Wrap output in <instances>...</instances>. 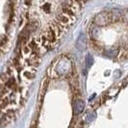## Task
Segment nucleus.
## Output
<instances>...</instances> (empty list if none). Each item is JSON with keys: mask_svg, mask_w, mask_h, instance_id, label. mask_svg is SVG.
Returning <instances> with one entry per match:
<instances>
[{"mask_svg": "<svg viewBox=\"0 0 128 128\" xmlns=\"http://www.w3.org/2000/svg\"><path fill=\"white\" fill-rule=\"evenodd\" d=\"M109 22H111L110 14L106 13V12L98 14H96V18H94V23L97 26H105L107 25Z\"/></svg>", "mask_w": 128, "mask_h": 128, "instance_id": "1", "label": "nucleus"}, {"mask_svg": "<svg viewBox=\"0 0 128 128\" xmlns=\"http://www.w3.org/2000/svg\"><path fill=\"white\" fill-rule=\"evenodd\" d=\"M14 111H10L6 113L5 115L3 116L1 118H0V128H3L7 126L10 122H12L14 118Z\"/></svg>", "mask_w": 128, "mask_h": 128, "instance_id": "2", "label": "nucleus"}, {"mask_svg": "<svg viewBox=\"0 0 128 128\" xmlns=\"http://www.w3.org/2000/svg\"><path fill=\"white\" fill-rule=\"evenodd\" d=\"M84 107H85V104L82 100L80 99H77L75 103H74V112L75 114H80L82 113V111L84 110Z\"/></svg>", "mask_w": 128, "mask_h": 128, "instance_id": "3", "label": "nucleus"}, {"mask_svg": "<svg viewBox=\"0 0 128 128\" xmlns=\"http://www.w3.org/2000/svg\"><path fill=\"white\" fill-rule=\"evenodd\" d=\"M110 19L111 21H118L122 18V13L118 10H114L112 12H110Z\"/></svg>", "mask_w": 128, "mask_h": 128, "instance_id": "4", "label": "nucleus"}, {"mask_svg": "<svg viewBox=\"0 0 128 128\" xmlns=\"http://www.w3.org/2000/svg\"><path fill=\"white\" fill-rule=\"evenodd\" d=\"M76 45L81 51L86 48V38H85V37H84L83 35H81V36L79 37V38L77 40Z\"/></svg>", "mask_w": 128, "mask_h": 128, "instance_id": "5", "label": "nucleus"}, {"mask_svg": "<svg viewBox=\"0 0 128 128\" xmlns=\"http://www.w3.org/2000/svg\"><path fill=\"white\" fill-rule=\"evenodd\" d=\"M24 76L26 78H28V79H32L33 77L35 76V70H30L29 71H25L24 72Z\"/></svg>", "mask_w": 128, "mask_h": 128, "instance_id": "6", "label": "nucleus"}, {"mask_svg": "<svg viewBox=\"0 0 128 128\" xmlns=\"http://www.w3.org/2000/svg\"><path fill=\"white\" fill-rule=\"evenodd\" d=\"M25 4L26 5H30L31 4V0H25Z\"/></svg>", "mask_w": 128, "mask_h": 128, "instance_id": "7", "label": "nucleus"}]
</instances>
